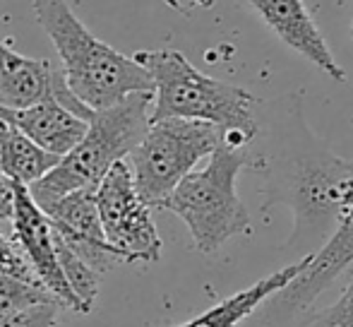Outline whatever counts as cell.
<instances>
[{"instance_id": "6da1fadb", "label": "cell", "mask_w": 353, "mask_h": 327, "mask_svg": "<svg viewBox=\"0 0 353 327\" xmlns=\"http://www.w3.org/2000/svg\"><path fill=\"white\" fill-rule=\"evenodd\" d=\"M137 63L152 77L149 123L161 118H190L221 128L228 147H248L257 137L255 99L248 89L200 72L181 51H137Z\"/></svg>"}, {"instance_id": "7a4b0ae2", "label": "cell", "mask_w": 353, "mask_h": 327, "mask_svg": "<svg viewBox=\"0 0 353 327\" xmlns=\"http://www.w3.org/2000/svg\"><path fill=\"white\" fill-rule=\"evenodd\" d=\"M39 24L61 56L68 89L92 111L135 92H152V77L140 63L99 41L72 12L68 0H34Z\"/></svg>"}, {"instance_id": "3957f363", "label": "cell", "mask_w": 353, "mask_h": 327, "mask_svg": "<svg viewBox=\"0 0 353 327\" xmlns=\"http://www.w3.org/2000/svg\"><path fill=\"white\" fill-rule=\"evenodd\" d=\"M152 92H135L106 108L92 111L82 140L61 157L43 178L27 186L39 207L72 190H94L116 161L125 159L149 128Z\"/></svg>"}, {"instance_id": "277c9868", "label": "cell", "mask_w": 353, "mask_h": 327, "mask_svg": "<svg viewBox=\"0 0 353 327\" xmlns=\"http://www.w3.org/2000/svg\"><path fill=\"white\" fill-rule=\"evenodd\" d=\"M250 164L248 147L219 145L202 168L190 171L161 210L181 217L200 252H214L241 234H250V212L238 197V173Z\"/></svg>"}, {"instance_id": "5b68a950", "label": "cell", "mask_w": 353, "mask_h": 327, "mask_svg": "<svg viewBox=\"0 0 353 327\" xmlns=\"http://www.w3.org/2000/svg\"><path fill=\"white\" fill-rule=\"evenodd\" d=\"M276 195L293 207L296 231L334 226L353 200V161L339 159L307 132L272 173Z\"/></svg>"}, {"instance_id": "8992f818", "label": "cell", "mask_w": 353, "mask_h": 327, "mask_svg": "<svg viewBox=\"0 0 353 327\" xmlns=\"http://www.w3.org/2000/svg\"><path fill=\"white\" fill-rule=\"evenodd\" d=\"M223 142L221 128L190 118L152 121L140 145L125 157L132 183L149 207H161L173 188Z\"/></svg>"}, {"instance_id": "52a82bcc", "label": "cell", "mask_w": 353, "mask_h": 327, "mask_svg": "<svg viewBox=\"0 0 353 327\" xmlns=\"http://www.w3.org/2000/svg\"><path fill=\"white\" fill-rule=\"evenodd\" d=\"M99 221L106 244L123 262H157L161 257V236L152 219V207L140 197L128 161H116L94 188Z\"/></svg>"}, {"instance_id": "ba28073f", "label": "cell", "mask_w": 353, "mask_h": 327, "mask_svg": "<svg viewBox=\"0 0 353 327\" xmlns=\"http://www.w3.org/2000/svg\"><path fill=\"white\" fill-rule=\"evenodd\" d=\"M12 239L24 252L29 267H32L37 281L51 294V299L63 308H70L79 313V304L74 299L72 289L63 277L61 262L56 250V234L53 224L43 210L32 200L27 186L17 183L14 192V210H12Z\"/></svg>"}, {"instance_id": "9c48e42d", "label": "cell", "mask_w": 353, "mask_h": 327, "mask_svg": "<svg viewBox=\"0 0 353 327\" xmlns=\"http://www.w3.org/2000/svg\"><path fill=\"white\" fill-rule=\"evenodd\" d=\"M43 99H56L84 121L92 116V108L84 106L68 89L61 68H56L51 61L22 56L0 41V106L24 108Z\"/></svg>"}, {"instance_id": "30bf717a", "label": "cell", "mask_w": 353, "mask_h": 327, "mask_svg": "<svg viewBox=\"0 0 353 327\" xmlns=\"http://www.w3.org/2000/svg\"><path fill=\"white\" fill-rule=\"evenodd\" d=\"M43 215L51 219L56 234L89 270L97 275L125 265L116 250L106 244L99 221L94 190H72L43 207Z\"/></svg>"}, {"instance_id": "8fae6325", "label": "cell", "mask_w": 353, "mask_h": 327, "mask_svg": "<svg viewBox=\"0 0 353 327\" xmlns=\"http://www.w3.org/2000/svg\"><path fill=\"white\" fill-rule=\"evenodd\" d=\"M245 3L252 5V10L260 14L262 22L288 48L307 58L312 66L320 68L334 82H346L344 68L332 56L320 27L315 24L310 10L305 8L303 0H245Z\"/></svg>"}, {"instance_id": "7c38bea8", "label": "cell", "mask_w": 353, "mask_h": 327, "mask_svg": "<svg viewBox=\"0 0 353 327\" xmlns=\"http://www.w3.org/2000/svg\"><path fill=\"white\" fill-rule=\"evenodd\" d=\"M353 262V200L334 224L327 244L310 255L307 267L296 275L279 291L281 301L291 308H307L317 301V296L334 284V279Z\"/></svg>"}, {"instance_id": "4fadbf2b", "label": "cell", "mask_w": 353, "mask_h": 327, "mask_svg": "<svg viewBox=\"0 0 353 327\" xmlns=\"http://www.w3.org/2000/svg\"><path fill=\"white\" fill-rule=\"evenodd\" d=\"M0 118L22 130L43 152L56 157H65L87 132V121L56 99H43L24 108L0 106Z\"/></svg>"}, {"instance_id": "5bb4252c", "label": "cell", "mask_w": 353, "mask_h": 327, "mask_svg": "<svg viewBox=\"0 0 353 327\" xmlns=\"http://www.w3.org/2000/svg\"><path fill=\"white\" fill-rule=\"evenodd\" d=\"M310 255L301 257L298 262L283 267V270H276V272H272V275L262 277L250 289H243V291H238V294L228 296V299L219 301L210 310H205V313H200L197 318L188 320V323H183L178 327H236V325H241L245 318H250L252 310H255L262 301L279 294L293 277L301 275L307 267V262H310Z\"/></svg>"}, {"instance_id": "9a60e30c", "label": "cell", "mask_w": 353, "mask_h": 327, "mask_svg": "<svg viewBox=\"0 0 353 327\" xmlns=\"http://www.w3.org/2000/svg\"><path fill=\"white\" fill-rule=\"evenodd\" d=\"M58 161L61 157L43 152L22 130L0 118V166L14 183L32 186L34 181L46 176Z\"/></svg>"}, {"instance_id": "2e32d148", "label": "cell", "mask_w": 353, "mask_h": 327, "mask_svg": "<svg viewBox=\"0 0 353 327\" xmlns=\"http://www.w3.org/2000/svg\"><path fill=\"white\" fill-rule=\"evenodd\" d=\"M41 301H53L51 294L43 286L0 275V315L27 308V306L34 304H41Z\"/></svg>"}, {"instance_id": "e0dca14e", "label": "cell", "mask_w": 353, "mask_h": 327, "mask_svg": "<svg viewBox=\"0 0 353 327\" xmlns=\"http://www.w3.org/2000/svg\"><path fill=\"white\" fill-rule=\"evenodd\" d=\"M58 308L61 306L56 301H41V304L0 315V327H56Z\"/></svg>"}, {"instance_id": "ac0fdd59", "label": "cell", "mask_w": 353, "mask_h": 327, "mask_svg": "<svg viewBox=\"0 0 353 327\" xmlns=\"http://www.w3.org/2000/svg\"><path fill=\"white\" fill-rule=\"evenodd\" d=\"M0 275L14 277V279L29 281V284H39L37 277H34L32 267H29L24 252L19 250V246L14 244L12 236H8L0 229ZM41 286V284H39Z\"/></svg>"}, {"instance_id": "d6986e66", "label": "cell", "mask_w": 353, "mask_h": 327, "mask_svg": "<svg viewBox=\"0 0 353 327\" xmlns=\"http://www.w3.org/2000/svg\"><path fill=\"white\" fill-rule=\"evenodd\" d=\"M305 327H353V279L332 306L310 318Z\"/></svg>"}, {"instance_id": "ffe728a7", "label": "cell", "mask_w": 353, "mask_h": 327, "mask_svg": "<svg viewBox=\"0 0 353 327\" xmlns=\"http://www.w3.org/2000/svg\"><path fill=\"white\" fill-rule=\"evenodd\" d=\"M14 192H17V183L3 171V166H0V221L12 219Z\"/></svg>"}, {"instance_id": "44dd1931", "label": "cell", "mask_w": 353, "mask_h": 327, "mask_svg": "<svg viewBox=\"0 0 353 327\" xmlns=\"http://www.w3.org/2000/svg\"><path fill=\"white\" fill-rule=\"evenodd\" d=\"M351 39H353V27H351Z\"/></svg>"}, {"instance_id": "7402d4cb", "label": "cell", "mask_w": 353, "mask_h": 327, "mask_svg": "<svg viewBox=\"0 0 353 327\" xmlns=\"http://www.w3.org/2000/svg\"><path fill=\"white\" fill-rule=\"evenodd\" d=\"M0 22H3V19H0Z\"/></svg>"}]
</instances>
